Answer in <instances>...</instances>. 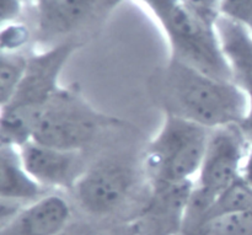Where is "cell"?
Returning <instances> with one entry per match:
<instances>
[{
	"mask_svg": "<svg viewBox=\"0 0 252 235\" xmlns=\"http://www.w3.org/2000/svg\"><path fill=\"white\" fill-rule=\"evenodd\" d=\"M148 91L164 115L208 130L240 126L248 115V98L233 80L216 78L174 58L153 71Z\"/></svg>",
	"mask_w": 252,
	"mask_h": 235,
	"instance_id": "1",
	"label": "cell"
},
{
	"mask_svg": "<svg viewBox=\"0 0 252 235\" xmlns=\"http://www.w3.org/2000/svg\"><path fill=\"white\" fill-rule=\"evenodd\" d=\"M80 47L75 42H64L30 52L26 73L16 94L1 106V144L21 148L31 142L39 112L62 88V73Z\"/></svg>",
	"mask_w": 252,
	"mask_h": 235,
	"instance_id": "2",
	"label": "cell"
},
{
	"mask_svg": "<svg viewBox=\"0 0 252 235\" xmlns=\"http://www.w3.org/2000/svg\"><path fill=\"white\" fill-rule=\"evenodd\" d=\"M127 122L97 110L78 85L62 86L39 112L32 140L69 152L88 153L105 135Z\"/></svg>",
	"mask_w": 252,
	"mask_h": 235,
	"instance_id": "3",
	"label": "cell"
},
{
	"mask_svg": "<svg viewBox=\"0 0 252 235\" xmlns=\"http://www.w3.org/2000/svg\"><path fill=\"white\" fill-rule=\"evenodd\" d=\"M211 131L164 115L157 134L142 155V169L150 190L194 182L206 153Z\"/></svg>",
	"mask_w": 252,
	"mask_h": 235,
	"instance_id": "4",
	"label": "cell"
},
{
	"mask_svg": "<svg viewBox=\"0 0 252 235\" xmlns=\"http://www.w3.org/2000/svg\"><path fill=\"white\" fill-rule=\"evenodd\" d=\"M157 19L166 36L170 58L204 73L233 80L217 29L197 19L181 0H139Z\"/></svg>",
	"mask_w": 252,
	"mask_h": 235,
	"instance_id": "5",
	"label": "cell"
},
{
	"mask_svg": "<svg viewBox=\"0 0 252 235\" xmlns=\"http://www.w3.org/2000/svg\"><path fill=\"white\" fill-rule=\"evenodd\" d=\"M250 143L240 126L211 131L206 153L185 209L180 234H187L203 222L213 202L240 179Z\"/></svg>",
	"mask_w": 252,
	"mask_h": 235,
	"instance_id": "6",
	"label": "cell"
},
{
	"mask_svg": "<svg viewBox=\"0 0 252 235\" xmlns=\"http://www.w3.org/2000/svg\"><path fill=\"white\" fill-rule=\"evenodd\" d=\"M142 180V163L107 155L91 162L69 194L86 217L101 222L127 211L140 194Z\"/></svg>",
	"mask_w": 252,
	"mask_h": 235,
	"instance_id": "7",
	"label": "cell"
},
{
	"mask_svg": "<svg viewBox=\"0 0 252 235\" xmlns=\"http://www.w3.org/2000/svg\"><path fill=\"white\" fill-rule=\"evenodd\" d=\"M125 0H33L34 39L51 47L84 44Z\"/></svg>",
	"mask_w": 252,
	"mask_h": 235,
	"instance_id": "8",
	"label": "cell"
},
{
	"mask_svg": "<svg viewBox=\"0 0 252 235\" xmlns=\"http://www.w3.org/2000/svg\"><path fill=\"white\" fill-rule=\"evenodd\" d=\"M29 174L51 192H70L89 165L86 153L69 152L31 140L20 148Z\"/></svg>",
	"mask_w": 252,
	"mask_h": 235,
	"instance_id": "9",
	"label": "cell"
},
{
	"mask_svg": "<svg viewBox=\"0 0 252 235\" xmlns=\"http://www.w3.org/2000/svg\"><path fill=\"white\" fill-rule=\"evenodd\" d=\"M73 217L70 201L62 192H49L2 223L0 235H62Z\"/></svg>",
	"mask_w": 252,
	"mask_h": 235,
	"instance_id": "10",
	"label": "cell"
},
{
	"mask_svg": "<svg viewBox=\"0 0 252 235\" xmlns=\"http://www.w3.org/2000/svg\"><path fill=\"white\" fill-rule=\"evenodd\" d=\"M217 31L231 69L233 81L248 98V115L240 128L252 145V32L224 16L219 20Z\"/></svg>",
	"mask_w": 252,
	"mask_h": 235,
	"instance_id": "11",
	"label": "cell"
},
{
	"mask_svg": "<svg viewBox=\"0 0 252 235\" xmlns=\"http://www.w3.org/2000/svg\"><path fill=\"white\" fill-rule=\"evenodd\" d=\"M51 191L42 187L25 168L20 149L0 147V197L1 203L26 206Z\"/></svg>",
	"mask_w": 252,
	"mask_h": 235,
	"instance_id": "12",
	"label": "cell"
},
{
	"mask_svg": "<svg viewBox=\"0 0 252 235\" xmlns=\"http://www.w3.org/2000/svg\"><path fill=\"white\" fill-rule=\"evenodd\" d=\"M29 63L26 52H1L0 54V101L6 105L16 94Z\"/></svg>",
	"mask_w": 252,
	"mask_h": 235,
	"instance_id": "13",
	"label": "cell"
},
{
	"mask_svg": "<svg viewBox=\"0 0 252 235\" xmlns=\"http://www.w3.org/2000/svg\"><path fill=\"white\" fill-rule=\"evenodd\" d=\"M182 235H252V211L226 213L207 219Z\"/></svg>",
	"mask_w": 252,
	"mask_h": 235,
	"instance_id": "14",
	"label": "cell"
},
{
	"mask_svg": "<svg viewBox=\"0 0 252 235\" xmlns=\"http://www.w3.org/2000/svg\"><path fill=\"white\" fill-rule=\"evenodd\" d=\"M246 211H252V187L244 182L240 177L220 196H218V199L213 202L211 208L207 212L203 222L207 219L214 218V217L221 216V214Z\"/></svg>",
	"mask_w": 252,
	"mask_h": 235,
	"instance_id": "15",
	"label": "cell"
},
{
	"mask_svg": "<svg viewBox=\"0 0 252 235\" xmlns=\"http://www.w3.org/2000/svg\"><path fill=\"white\" fill-rule=\"evenodd\" d=\"M31 30L20 21L1 26V52H24L31 41Z\"/></svg>",
	"mask_w": 252,
	"mask_h": 235,
	"instance_id": "16",
	"label": "cell"
},
{
	"mask_svg": "<svg viewBox=\"0 0 252 235\" xmlns=\"http://www.w3.org/2000/svg\"><path fill=\"white\" fill-rule=\"evenodd\" d=\"M181 1L203 24L217 29L219 20L223 16L221 12L223 0H181Z\"/></svg>",
	"mask_w": 252,
	"mask_h": 235,
	"instance_id": "17",
	"label": "cell"
},
{
	"mask_svg": "<svg viewBox=\"0 0 252 235\" xmlns=\"http://www.w3.org/2000/svg\"><path fill=\"white\" fill-rule=\"evenodd\" d=\"M223 16L252 32V0H223Z\"/></svg>",
	"mask_w": 252,
	"mask_h": 235,
	"instance_id": "18",
	"label": "cell"
},
{
	"mask_svg": "<svg viewBox=\"0 0 252 235\" xmlns=\"http://www.w3.org/2000/svg\"><path fill=\"white\" fill-rule=\"evenodd\" d=\"M26 0H0V19L1 26L19 22L25 11Z\"/></svg>",
	"mask_w": 252,
	"mask_h": 235,
	"instance_id": "19",
	"label": "cell"
},
{
	"mask_svg": "<svg viewBox=\"0 0 252 235\" xmlns=\"http://www.w3.org/2000/svg\"><path fill=\"white\" fill-rule=\"evenodd\" d=\"M106 228H100L91 221H73L68 229L62 235H101Z\"/></svg>",
	"mask_w": 252,
	"mask_h": 235,
	"instance_id": "20",
	"label": "cell"
},
{
	"mask_svg": "<svg viewBox=\"0 0 252 235\" xmlns=\"http://www.w3.org/2000/svg\"><path fill=\"white\" fill-rule=\"evenodd\" d=\"M101 235H139V232L134 221H127L117 222L113 226L106 228Z\"/></svg>",
	"mask_w": 252,
	"mask_h": 235,
	"instance_id": "21",
	"label": "cell"
},
{
	"mask_svg": "<svg viewBox=\"0 0 252 235\" xmlns=\"http://www.w3.org/2000/svg\"><path fill=\"white\" fill-rule=\"evenodd\" d=\"M240 177L244 182L252 187V145L249 148L245 159H244Z\"/></svg>",
	"mask_w": 252,
	"mask_h": 235,
	"instance_id": "22",
	"label": "cell"
},
{
	"mask_svg": "<svg viewBox=\"0 0 252 235\" xmlns=\"http://www.w3.org/2000/svg\"><path fill=\"white\" fill-rule=\"evenodd\" d=\"M137 223V222H135ZM138 232L139 235H175L174 233L169 231H165V229L158 228V227H152V226H145V224L137 223Z\"/></svg>",
	"mask_w": 252,
	"mask_h": 235,
	"instance_id": "23",
	"label": "cell"
},
{
	"mask_svg": "<svg viewBox=\"0 0 252 235\" xmlns=\"http://www.w3.org/2000/svg\"><path fill=\"white\" fill-rule=\"evenodd\" d=\"M32 1H33V0H32Z\"/></svg>",
	"mask_w": 252,
	"mask_h": 235,
	"instance_id": "24",
	"label": "cell"
}]
</instances>
